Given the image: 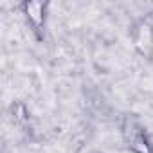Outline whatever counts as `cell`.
<instances>
[{"mask_svg": "<svg viewBox=\"0 0 153 153\" xmlns=\"http://www.w3.org/2000/svg\"><path fill=\"white\" fill-rule=\"evenodd\" d=\"M128 34L135 54L140 59L153 63V18L149 15L137 16L130 24Z\"/></svg>", "mask_w": 153, "mask_h": 153, "instance_id": "cell-1", "label": "cell"}, {"mask_svg": "<svg viewBox=\"0 0 153 153\" xmlns=\"http://www.w3.org/2000/svg\"><path fill=\"white\" fill-rule=\"evenodd\" d=\"M49 9H51V4L47 0H24V2L18 4V11L24 18L25 25L29 27V31L33 33V36L38 42L45 40Z\"/></svg>", "mask_w": 153, "mask_h": 153, "instance_id": "cell-2", "label": "cell"}, {"mask_svg": "<svg viewBox=\"0 0 153 153\" xmlns=\"http://www.w3.org/2000/svg\"><path fill=\"white\" fill-rule=\"evenodd\" d=\"M121 137L131 153H153V140L146 126L133 115H124L121 121Z\"/></svg>", "mask_w": 153, "mask_h": 153, "instance_id": "cell-3", "label": "cell"}, {"mask_svg": "<svg viewBox=\"0 0 153 153\" xmlns=\"http://www.w3.org/2000/svg\"><path fill=\"white\" fill-rule=\"evenodd\" d=\"M9 117H11L13 124L20 126V128H27L31 124V112H29L27 105L22 101H13L9 105Z\"/></svg>", "mask_w": 153, "mask_h": 153, "instance_id": "cell-4", "label": "cell"}]
</instances>
